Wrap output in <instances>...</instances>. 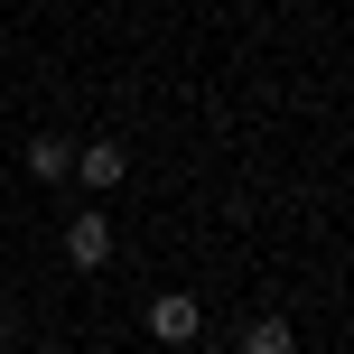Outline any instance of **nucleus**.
I'll list each match as a JSON object with an SVG mask.
<instances>
[{
    "instance_id": "20e7f679",
    "label": "nucleus",
    "mask_w": 354,
    "mask_h": 354,
    "mask_svg": "<svg viewBox=\"0 0 354 354\" xmlns=\"http://www.w3.org/2000/svg\"><path fill=\"white\" fill-rule=\"evenodd\" d=\"M75 168V140H66V131H37V140H28V177H66Z\"/></svg>"
},
{
    "instance_id": "423d86ee",
    "label": "nucleus",
    "mask_w": 354,
    "mask_h": 354,
    "mask_svg": "<svg viewBox=\"0 0 354 354\" xmlns=\"http://www.w3.org/2000/svg\"><path fill=\"white\" fill-rule=\"evenodd\" d=\"M37 354H66V345H37Z\"/></svg>"
},
{
    "instance_id": "f03ea898",
    "label": "nucleus",
    "mask_w": 354,
    "mask_h": 354,
    "mask_svg": "<svg viewBox=\"0 0 354 354\" xmlns=\"http://www.w3.org/2000/svg\"><path fill=\"white\" fill-rule=\"evenodd\" d=\"M196 326H205V308H196L187 289H159V299H149V336L159 345H196Z\"/></svg>"
},
{
    "instance_id": "7ed1b4c3",
    "label": "nucleus",
    "mask_w": 354,
    "mask_h": 354,
    "mask_svg": "<svg viewBox=\"0 0 354 354\" xmlns=\"http://www.w3.org/2000/svg\"><path fill=\"white\" fill-rule=\"evenodd\" d=\"M75 177H84L93 196H112V187L131 177V149H122V140H84V149H75Z\"/></svg>"
},
{
    "instance_id": "f257e3e1",
    "label": "nucleus",
    "mask_w": 354,
    "mask_h": 354,
    "mask_svg": "<svg viewBox=\"0 0 354 354\" xmlns=\"http://www.w3.org/2000/svg\"><path fill=\"white\" fill-rule=\"evenodd\" d=\"M66 261H75V270H103V261H112V224H103V205H75V214H66Z\"/></svg>"
},
{
    "instance_id": "39448f33",
    "label": "nucleus",
    "mask_w": 354,
    "mask_h": 354,
    "mask_svg": "<svg viewBox=\"0 0 354 354\" xmlns=\"http://www.w3.org/2000/svg\"><path fill=\"white\" fill-rule=\"evenodd\" d=\"M243 354H299V326H289V317H252L243 326Z\"/></svg>"
}]
</instances>
